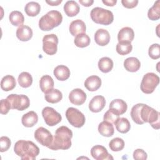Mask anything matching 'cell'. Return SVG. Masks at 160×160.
I'll list each match as a JSON object with an SVG mask.
<instances>
[{
  "mask_svg": "<svg viewBox=\"0 0 160 160\" xmlns=\"http://www.w3.org/2000/svg\"><path fill=\"white\" fill-rule=\"evenodd\" d=\"M9 19L10 22L15 26H22L24 21L23 14L19 11H12L9 16Z\"/></svg>",
  "mask_w": 160,
  "mask_h": 160,
  "instance_id": "obj_31",
  "label": "cell"
},
{
  "mask_svg": "<svg viewBox=\"0 0 160 160\" xmlns=\"http://www.w3.org/2000/svg\"><path fill=\"white\" fill-rule=\"evenodd\" d=\"M38 121V116L36 112L33 111H29L26 114H24L21 119L22 124L24 126L27 128H31L34 126Z\"/></svg>",
  "mask_w": 160,
  "mask_h": 160,
  "instance_id": "obj_20",
  "label": "cell"
},
{
  "mask_svg": "<svg viewBox=\"0 0 160 160\" xmlns=\"http://www.w3.org/2000/svg\"><path fill=\"white\" fill-rule=\"evenodd\" d=\"M116 49L120 55H126L131 52L132 46L131 42H118Z\"/></svg>",
  "mask_w": 160,
  "mask_h": 160,
  "instance_id": "obj_36",
  "label": "cell"
},
{
  "mask_svg": "<svg viewBox=\"0 0 160 160\" xmlns=\"http://www.w3.org/2000/svg\"><path fill=\"white\" fill-rule=\"evenodd\" d=\"M106 104V100L104 96L98 95L92 98L89 103V109L91 112H98L102 111Z\"/></svg>",
  "mask_w": 160,
  "mask_h": 160,
  "instance_id": "obj_13",
  "label": "cell"
},
{
  "mask_svg": "<svg viewBox=\"0 0 160 160\" xmlns=\"http://www.w3.org/2000/svg\"><path fill=\"white\" fill-rule=\"evenodd\" d=\"M109 146L112 151H120L124 147V141L120 138H115L111 140Z\"/></svg>",
  "mask_w": 160,
  "mask_h": 160,
  "instance_id": "obj_37",
  "label": "cell"
},
{
  "mask_svg": "<svg viewBox=\"0 0 160 160\" xmlns=\"http://www.w3.org/2000/svg\"><path fill=\"white\" fill-rule=\"evenodd\" d=\"M116 128L121 133H126L130 130L131 124L129 120L125 118H119L114 122Z\"/></svg>",
  "mask_w": 160,
  "mask_h": 160,
  "instance_id": "obj_29",
  "label": "cell"
},
{
  "mask_svg": "<svg viewBox=\"0 0 160 160\" xmlns=\"http://www.w3.org/2000/svg\"><path fill=\"white\" fill-rule=\"evenodd\" d=\"M16 36L21 41H28L32 36V30L28 26L22 25L17 29Z\"/></svg>",
  "mask_w": 160,
  "mask_h": 160,
  "instance_id": "obj_19",
  "label": "cell"
},
{
  "mask_svg": "<svg viewBox=\"0 0 160 160\" xmlns=\"http://www.w3.org/2000/svg\"><path fill=\"white\" fill-rule=\"evenodd\" d=\"M148 17L150 20L156 21L160 18V1H156L148 10Z\"/></svg>",
  "mask_w": 160,
  "mask_h": 160,
  "instance_id": "obj_32",
  "label": "cell"
},
{
  "mask_svg": "<svg viewBox=\"0 0 160 160\" xmlns=\"http://www.w3.org/2000/svg\"><path fill=\"white\" fill-rule=\"evenodd\" d=\"M94 40L97 44L104 46L107 45L110 41V34L104 29H99L94 34Z\"/></svg>",
  "mask_w": 160,
  "mask_h": 160,
  "instance_id": "obj_15",
  "label": "cell"
},
{
  "mask_svg": "<svg viewBox=\"0 0 160 160\" xmlns=\"http://www.w3.org/2000/svg\"><path fill=\"white\" fill-rule=\"evenodd\" d=\"M0 104V111L2 114H6L9 112L10 109H11V104L7 99H1Z\"/></svg>",
  "mask_w": 160,
  "mask_h": 160,
  "instance_id": "obj_41",
  "label": "cell"
},
{
  "mask_svg": "<svg viewBox=\"0 0 160 160\" xmlns=\"http://www.w3.org/2000/svg\"><path fill=\"white\" fill-rule=\"evenodd\" d=\"M66 117L68 122L75 128H81L85 123L84 115L78 109L69 108L66 111Z\"/></svg>",
  "mask_w": 160,
  "mask_h": 160,
  "instance_id": "obj_7",
  "label": "cell"
},
{
  "mask_svg": "<svg viewBox=\"0 0 160 160\" xmlns=\"http://www.w3.org/2000/svg\"><path fill=\"white\" fill-rule=\"evenodd\" d=\"M54 83L52 78L49 75L42 76L39 81V86L42 92L46 93L53 89Z\"/></svg>",
  "mask_w": 160,
  "mask_h": 160,
  "instance_id": "obj_25",
  "label": "cell"
},
{
  "mask_svg": "<svg viewBox=\"0 0 160 160\" xmlns=\"http://www.w3.org/2000/svg\"><path fill=\"white\" fill-rule=\"evenodd\" d=\"M24 11L28 16L34 17L39 13L41 11V6L38 2L31 1L26 4L24 8Z\"/></svg>",
  "mask_w": 160,
  "mask_h": 160,
  "instance_id": "obj_30",
  "label": "cell"
},
{
  "mask_svg": "<svg viewBox=\"0 0 160 160\" xmlns=\"http://www.w3.org/2000/svg\"><path fill=\"white\" fill-rule=\"evenodd\" d=\"M109 109L119 116L126 112L128 109V105L122 99H116L110 102Z\"/></svg>",
  "mask_w": 160,
  "mask_h": 160,
  "instance_id": "obj_16",
  "label": "cell"
},
{
  "mask_svg": "<svg viewBox=\"0 0 160 160\" xmlns=\"http://www.w3.org/2000/svg\"><path fill=\"white\" fill-rule=\"evenodd\" d=\"M121 3L124 7L126 8H133L138 5V0H122Z\"/></svg>",
  "mask_w": 160,
  "mask_h": 160,
  "instance_id": "obj_43",
  "label": "cell"
},
{
  "mask_svg": "<svg viewBox=\"0 0 160 160\" xmlns=\"http://www.w3.org/2000/svg\"><path fill=\"white\" fill-rule=\"evenodd\" d=\"M142 105H143L142 103H138V104L134 105L131 110V118L133 120V121L138 124H144V122H142V121L141 119V116H140L141 108Z\"/></svg>",
  "mask_w": 160,
  "mask_h": 160,
  "instance_id": "obj_35",
  "label": "cell"
},
{
  "mask_svg": "<svg viewBox=\"0 0 160 160\" xmlns=\"http://www.w3.org/2000/svg\"><path fill=\"white\" fill-rule=\"evenodd\" d=\"M14 151L22 160H34L39 153V149L31 141L19 140L14 144Z\"/></svg>",
  "mask_w": 160,
  "mask_h": 160,
  "instance_id": "obj_2",
  "label": "cell"
},
{
  "mask_svg": "<svg viewBox=\"0 0 160 160\" xmlns=\"http://www.w3.org/2000/svg\"><path fill=\"white\" fill-rule=\"evenodd\" d=\"M134 38V32L129 27L122 28L118 32V40L119 42H131Z\"/></svg>",
  "mask_w": 160,
  "mask_h": 160,
  "instance_id": "obj_14",
  "label": "cell"
},
{
  "mask_svg": "<svg viewBox=\"0 0 160 160\" xmlns=\"http://www.w3.org/2000/svg\"><path fill=\"white\" fill-rule=\"evenodd\" d=\"M54 75L59 81H66L70 76V70L64 65H59L54 69Z\"/></svg>",
  "mask_w": 160,
  "mask_h": 160,
  "instance_id": "obj_21",
  "label": "cell"
},
{
  "mask_svg": "<svg viewBox=\"0 0 160 160\" xmlns=\"http://www.w3.org/2000/svg\"><path fill=\"white\" fill-rule=\"evenodd\" d=\"M6 99L11 104V109L23 111L27 109L30 105L29 98L24 94H11L9 95Z\"/></svg>",
  "mask_w": 160,
  "mask_h": 160,
  "instance_id": "obj_6",
  "label": "cell"
},
{
  "mask_svg": "<svg viewBox=\"0 0 160 160\" xmlns=\"http://www.w3.org/2000/svg\"><path fill=\"white\" fill-rule=\"evenodd\" d=\"M75 45L79 48H85L89 45L90 38L86 33L78 34L74 41Z\"/></svg>",
  "mask_w": 160,
  "mask_h": 160,
  "instance_id": "obj_34",
  "label": "cell"
},
{
  "mask_svg": "<svg viewBox=\"0 0 160 160\" xmlns=\"http://www.w3.org/2000/svg\"><path fill=\"white\" fill-rule=\"evenodd\" d=\"M86 94L81 89L76 88L72 90L69 94V99L70 102L77 106L82 105L86 99Z\"/></svg>",
  "mask_w": 160,
  "mask_h": 160,
  "instance_id": "obj_12",
  "label": "cell"
},
{
  "mask_svg": "<svg viewBox=\"0 0 160 160\" xmlns=\"http://www.w3.org/2000/svg\"><path fill=\"white\" fill-rule=\"evenodd\" d=\"M16 79L11 75H6L4 76L1 81V88L4 91L12 90L16 87Z\"/></svg>",
  "mask_w": 160,
  "mask_h": 160,
  "instance_id": "obj_26",
  "label": "cell"
},
{
  "mask_svg": "<svg viewBox=\"0 0 160 160\" xmlns=\"http://www.w3.org/2000/svg\"><path fill=\"white\" fill-rule=\"evenodd\" d=\"M11 140L7 136H2L0 138V146L1 152H4L8 151L11 146Z\"/></svg>",
  "mask_w": 160,
  "mask_h": 160,
  "instance_id": "obj_40",
  "label": "cell"
},
{
  "mask_svg": "<svg viewBox=\"0 0 160 160\" xmlns=\"http://www.w3.org/2000/svg\"><path fill=\"white\" fill-rule=\"evenodd\" d=\"M148 54L149 57L152 59H157L160 57V48L159 44H153L149 48L148 50Z\"/></svg>",
  "mask_w": 160,
  "mask_h": 160,
  "instance_id": "obj_38",
  "label": "cell"
},
{
  "mask_svg": "<svg viewBox=\"0 0 160 160\" xmlns=\"http://www.w3.org/2000/svg\"><path fill=\"white\" fill-rule=\"evenodd\" d=\"M101 86V79L98 76H89L84 81L85 88L89 91H96Z\"/></svg>",
  "mask_w": 160,
  "mask_h": 160,
  "instance_id": "obj_18",
  "label": "cell"
},
{
  "mask_svg": "<svg viewBox=\"0 0 160 160\" xmlns=\"http://www.w3.org/2000/svg\"><path fill=\"white\" fill-rule=\"evenodd\" d=\"M119 118V116L114 112L111 109H109L104 114L103 119L105 121H108L112 124H114V122L117 121V119Z\"/></svg>",
  "mask_w": 160,
  "mask_h": 160,
  "instance_id": "obj_39",
  "label": "cell"
},
{
  "mask_svg": "<svg viewBox=\"0 0 160 160\" xmlns=\"http://www.w3.org/2000/svg\"><path fill=\"white\" fill-rule=\"evenodd\" d=\"M58 38L54 34L45 35L42 39V49L48 55H54L58 50Z\"/></svg>",
  "mask_w": 160,
  "mask_h": 160,
  "instance_id": "obj_8",
  "label": "cell"
},
{
  "mask_svg": "<svg viewBox=\"0 0 160 160\" xmlns=\"http://www.w3.org/2000/svg\"><path fill=\"white\" fill-rule=\"evenodd\" d=\"M124 66L128 71L134 72L139 69L141 62L138 58L135 57H130L124 60Z\"/></svg>",
  "mask_w": 160,
  "mask_h": 160,
  "instance_id": "obj_22",
  "label": "cell"
},
{
  "mask_svg": "<svg viewBox=\"0 0 160 160\" xmlns=\"http://www.w3.org/2000/svg\"><path fill=\"white\" fill-rule=\"evenodd\" d=\"M98 65L101 72L107 73L112 70L113 68V61L108 57H103L99 60Z\"/></svg>",
  "mask_w": 160,
  "mask_h": 160,
  "instance_id": "obj_28",
  "label": "cell"
},
{
  "mask_svg": "<svg viewBox=\"0 0 160 160\" xmlns=\"http://www.w3.org/2000/svg\"><path fill=\"white\" fill-rule=\"evenodd\" d=\"M148 158L147 153L142 149H137L133 152V158L134 159L145 160Z\"/></svg>",
  "mask_w": 160,
  "mask_h": 160,
  "instance_id": "obj_42",
  "label": "cell"
},
{
  "mask_svg": "<svg viewBox=\"0 0 160 160\" xmlns=\"http://www.w3.org/2000/svg\"><path fill=\"white\" fill-rule=\"evenodd\" d=\"M90 16L92 21L102 25H109L114 20V16L111 11L99 7L93 8Z\"/></svg>",
  "mask_w": 160,
  "mask_h": 160,
  "instance_id": "obj_4",
  "label": "cell"
},
{
  "mask_svg": "<svg viewBox=\"0 0 160 160\" xmlns=\"http://www.w3.org/2000/svg\"><path fill=\"white\" fill-rule=\"evenodd\" d=\"M86 24L81 19H76L72 21L69 25V32L73 36L86 32Z\"/></svg>",
  "mask_w": 160,
  "mask_h": 160,
  "instance_id": "obj_17",
  "label": "cell"
},
{
  "mask_svg": "<svg viewBox=\"0 0 160 160\" xmlns=\"http://www.w3.org/2000/svg\"><path fill=\"white\" fill-rule=\"evenodd\" d=\"M102 2L108 6H113L116 4L117 1L116 0H102Z\"/></svg>",
  "mask_w": 160,
  "mask_h": 160,
  "instance_id": "obj_45",
  "label": "cell"
},
{
  "mask_svg": "<svg viewBox=\"0 0 160 160\" xmlns=\"http://www.w3.org/2000/svg\"><path fill=\"white\" fill-rule=\"evenodd\" d=\"M46 2L51 6H58L62 2V0H56V1H46Z\"/></svg>",
  "mask_w": 160,
  "mask_h": 160,
  "instance_id": "obj_46",
  "label": "cell"
},
{
  "mask_svg": "<svg viewBox=\"0 0 160 160\" xmlns=\"http://www.w3.org/2000/svg\"><path fill=\"white\" fill-rule=\"evenodd\" d=\"M19 84L24 88H29L32 83V78L28 72H21L18 78Z\"/></svg>",
  "mask_w": 160,
  "mask_h": 160,
  "instance_id": "obj_33",
  "label": "cell"
},
{
  "mask_svg": "<svg viewBox=\"0 0 160 160\" xmlns=\"http://www.w3.org/2000/svg\"><path fill=\"white\" fill-rule=\"evenodd\" d=\"M72 137V131L68 127L62 126L56 129L53 141L48 148L52 150L68 149L71 146Z\"/></svg>",
  "mask_w": 160,
  "mask_h": 160,
  "instance_id": "obj_1",
  "label": "cell"
},
{
  "mask_svg": "<svg viewBox=\"0 0 160 160\" xmlns=\"http://www.w3.org/2000/svg\"><path fill=\"white\" fill-rule=\"evenodd\" d=\"M34 138L41 145L48 148L51 144L53 141L52 134L49 131L43 127H39L35 131Z\"/></svg>",
  "mask_w": 160,
  "mask_h": 160,
  "instance_id": "obj_10",
  "label": "cell"
},
{
  "mask_svg": "<svg viewBox=\"0 0 160 160\" xmlns=\"http://www.w3.org/2000/svg\"><path fill=\"white\" fill-rule=\"evenodd\" d=\"M159 83V76L153 72H148L142 78L140 88L145 94L152 93Z\"/></svg>",
  "mask_w": 160,
  "mask_h": 160,
  "instance_id": "obj_5",
  "label": "cell"
},
{
  "mask_svg": "<svg viewBox=\"0 0 160 160\" xmlns=\"http://www.w3.org/2000/svg\"><path fill=\"white\" fill-rule=\"evenodd\" d=\"M80 10L78 4L74 1H68L64 5V11L69 17L76 16Z\"/></svg>",
  "mask_w": 160,
  "mask_h": 160,
  "instance_id": "obj_23",
  "label": "cell"
},
{
  "mask_svg": "<svg viewBox=\"0 0 160 160\" xmlns=\"http://www.w3.org/2000/svg\"><path fill=\"white\" fill-rule=\"evenodd\" d=\"M114 127L112 123L103 121L98 126V132L105 137H111L114 134Z\"/></svg>",
  "mask_w": 160,
  "mask_h": 160,
  "instance_id": "obj_24",
  "label": "cell"
},
{
  "mask_svg": "<svg viewBox=\"0 0 160 160\" xmlns=\"http://www.w3.org/2000/svg\"><path fill=\"white\" fill-rule=\"evenodd\" d=\"M91 154L96 160L113 159L112 156L108 153L106 148L101 145L94 146L91 149Z\"/></svg>",
  "mask_w": 160,
  "mask_h": 160,
  "instance_id": "obj_11",
  "label": "cell"
},
{
  "mask_svg": "<svg viewBox=\"0 0 160 160\" xmlns=\"http://www.w3.org/2000/svg\"><path fill=\"white\" fill-rule=\"evenodd\" d=\"M62 98V92L57 89H52L45 93V99L47 102L50 103H57L59 102Z\"/></svg>",
  "mask_w": 160,
  "mask_h": 160,
  "instance_id": "obj_27",
  "label": "cell"
},
{
  "mask_svg": "<svg viewBox=\"0 0 160 160\" xmlns=\"http://www.w3.org/2000/svg\"><path fill=\"white\" fill-rule=\"evenodd\" d=\"M42 115L46 124L49 126H54L61 121L62 117L54 109L51 107H45L42 110Z\"/></svg>",
  "mask_w": 160,
  "mask_h": 160,
  "instance_id": "obj_9",
  "label": "cell"
},
{
  "mask_svg": "<svg viewBox=\"0 0 160 160\" xmlns=\"http://www.w3.org/2000/svg\"><path fill=\"white\" fill-rule=\"evenodd\" d=\"M62 21V16L60 12L52 10L42 16L39 21V27L44 31H51L54 28L60 25Z\"/></svg>",
  "mask_w": 160,
  "mask_h": 160,
  "instance_id": "obj_3",
  "label": "cell"
},
{
  "mask_svg": "<svg viewBox=\"0 0 160 160\" xmlns=\"http://www.w3.org/2000/svg\"><path fill=\"white\" fill-rule=\"evenodd\" d=\"M79 2L82 6L86 7H89L93 4L94 1L93 0H79Z\"/></svg>",
  "mask_w": 160,
  "mask_h": 160,
  "instance_id": "obj_44",
  "label": "cell"
}]
</instances>
